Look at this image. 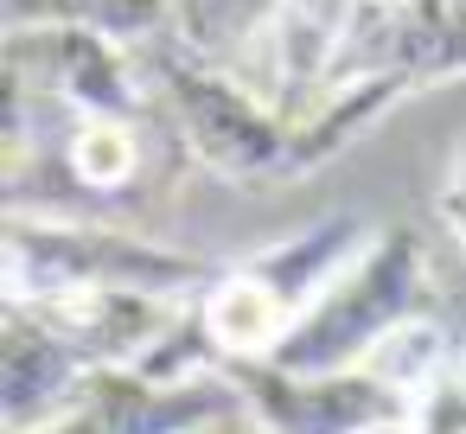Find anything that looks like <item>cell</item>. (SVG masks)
<instances>
[{
    "label": "cell",
    "instance_id": "obj_1",
    "mask_svg": "<svg viewBox=\"0 0 466 434\" xmlns=\"http://www.w3.org/2000/svg\"><path fill=\"white\" fill-rule=\"evenodd\" d=\"M141 65L173 116V128L186 135V147L218 167L224 179H288V147H294V122L281 109H262L249 90H237L230 77L211 71V58H198L179 39H147Z\"/></svg>",
    "mask_w": 466,
    "mask_h": 434
},
{
    "label": "cell",
    "instance_id": "obj_2",
    "mask_svg": "<svg viewBox=\"0 0 466 434\" xmlns=\"http://www.w3.org/2000/svg\"><path fill=\"white\" fill-rule=\"evenodd\" d=\"M421 300V243L409 224L383 230L370 243V256L345 275H332L313 300V313H300V326L275 345L281 370H345L358 351L383 345L390 326H402Z\"/></svg>",
    "mask_w": 466,
    "mask_h": 434
},
{
    "label": "cell",
    "instance_id": "obj_3",
    "mask_svg": "<svg viewBox=\"0 0 466 434\" xmlns=\"http://www.w3.org/2000/svg\"><path fill=\"white\" fill-rule=\"evenodd\" d=\"M211 281L198 256H173L160 243H135L122 230H84V224H26L14 211L7 224V288L14 300H46L65 288H141V294H179Z\"/></svg>",
    "mask_w": 466,
    "mask_h": 434
},
{
    "label": "cell",
    "instance_id": "obj_4",
    "mask_svg": "<svg viewBox=\"0 0 466 434\" xmlns=\"http://www.w3.org/2000/svg\"><path fill=\"white\" fill-rule=\"evenodd\" d=\"M237 389L268 415L275 434H364V428L402 415V402L377 377H351V370H281L275 358L237 364Z\"/></svg>",
    "mask_w": 466,
    "mask_h": 434
},
{
    "label": "cell",
    "instance_id": "obj_5",
    "mask_svg": "<svg viewBox=\"0 0 466 434\" xmlns=\"http://www.w3.org/2000/svg\"><path fill=\"white\" fill-rule=\"evenodd\" d=\"M103 396L65 428V434H186L205 415H224L237 396L224 383H192V389H167V383H141V377H96Z\"/></svg>",
    "mask_w": 466,
    "mask_h": 434
},
{
    "label": "cell",
    "instance_id": "obj_6",
    "mask_svg": "<svg viewBox=\"0 0 466 434\" xmlns=\"http://www.w3.org/2000/svg\"><path fill=\"white\" fill-rule=\"evenodd\" d=\"M84 370H90V358L65 332H52L33 307L14 300V313H7V415H14V428H26L39 409H52L58 389H71Z\"/></svg>",
    "mask_w": 466,
    "mask_h": 434
},
{
    "label": "cell",
    "instance_id": "obj_7",
    "mask_svg": "<svg viewBox=\"0 0 466 434\" xmlns=\"http://www.w3.org/2000/svg\"><path fill=\"white\" fill-rule=\"evenodd\" d=\"M345 26H351V0H281L275 65H281V116L288 122H300V96L313 84H326Z\"/></svg>",
    "mask_w": 466,
    "mask_h": 434
},
{
    "label": "cell",
    "instance_id": "obj_8",
    "mask_svg": "<svg viewBox=\"0 0 466 434\" xmlns=\"http://www.w3.org/2000/svg\"><path fill=\"white\" fill-rule=\"evenodd\" d=\"M173 0H7V33L20 26H84L116 45H147L160 39Z\"/></svg>",
    "mask_w": 466,
    "mask_h": 434
},
{
    "label": "cell",
    "instance_id": "obj_9",
    "mask_svg": "<svg viewBox=\"0 0 466 434\" xmlns=\"http://www.w3.org/2000/svg\"><path fill=\"white\" fill-rule=\"evenodd\" d=\"M65 167L90 192H128L147 167L141 116H77V135L65 141Z\"/></svg>",
    "mask_w": 466,
    "mask_h": 434
}]
</instances>
